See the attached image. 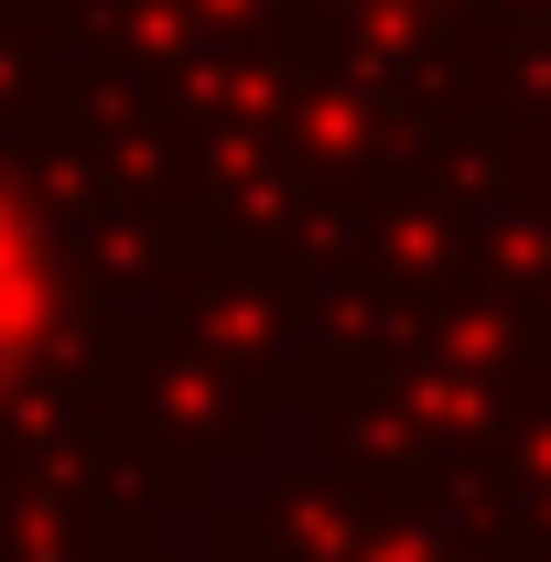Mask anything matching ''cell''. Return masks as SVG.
Wrapping results in <instances>:
<instances>
[{"mask_svg":"<svg viewBox=\"0 0 551 562\" xmlns=\"http://www.w3.org/2000/svg\"><path fill=\"white\" fill-rule=\"evenodd\" d=\"M22 347H33V260H22V238L0 227V379H11Z\"/></svg>","mask_w":551,"mask_h":562,"instance_id":"cell-1","label":"cell"}]
</instances>
